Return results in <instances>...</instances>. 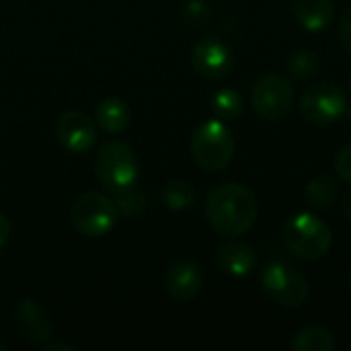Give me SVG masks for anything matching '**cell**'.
Instances as JSON below:
<instances>
[{"label":"cell","mask_w":351,"mask_h":351,"mask_svg":"<svg viewBox=\"0 0 351 351\" xmlns=\"http://www.w3.org/2000/svg\"><path fill=\"white\" fill-rule=\"evenodd\" d=\"M259 216L257 195L243 183H224L210 191L206 199V218L210 226L228 239L249 232Z\"/></svg>","instance_id":"obj_1"},{"label":"cell","mask_w":351,"mask_h":351,"mask_svg":"<svg viewBox=\"0 0 351 351\" xmlns=\"http://www.w3.org/2000/svg\"><path fill=\"white\" fill-rule=\"evenodd\" d=\"M288 251L302 261H317L325 257L333 245L331 228L315 214H294L282 230Z\"/></svg>","instance_id":"obj_2"},{"label":"cell","mask_w":351,"mask_h":351,"mask_svg":"<svg viewBox=\"0 0 351 351\" xmlns=\"http://www.w3.org/2000/svg\"><path fill=\"white\" fill-rule=\"evenodd\" d=\"M234 136L222 119H208L191 134V154L204 171L226 169L234 156Z\"/></svg>","instance_id":"obj_3"},{"label":"cell","mask_w":351,"mask_h":351,"mask_svg":"<svg viewBox=\"0 0 351 351\" xmlns=\"http://www.w3.org/2000/svg\"><path fill=\"white\" fill-rule=\"evenodd\" d=\"M95 175L99 183L113 193L134 187L140 175L136 152L130 144L117 140L101 144L95 156Z\"/></svg>","instance_id":"obj_4"},{"label":"cell","mask_w":351,"mask_h":351,"mask_svg":"<svg viewBox=\"0 0 351 351\" xmlns=\"http://www.w3.org/2000/svg\"><path fill=\"white\" fill-rule=\"evenodd\" d=\"M70 224L76 232L88 239L105 237L117 224L119 210L111 197L99 191H88L78 195L70 206Z\"/></svg>","instance_id":"obj_5"},{"label":"cell","mask_w":351,"mask_h":351,"mask_svg":"<svg viewBox=\"0 0 351 351\" xmlns=\"http://www.w3.org/2000/svg\"><path fill=\"white\" fill-rule=\"evenodd\" d=\"M261 288L267 298L288 308H298L308 298V284L304 276L284 261H274L263 269Z\"/></svg>","instance_id":"obj_6"},{"label":"cell","mask_w":351,"mask_h":351,"mask_svg":"<svg viewBox=\"0 0 351 351\" xmlns=\"http://www.w3.org/2000/svg\"><path fill=\"white\" fill-rule=\"evenodd\" d=\"M294 103V88L290 80L282 74L269 72L263 74L255 84L251 93V105L253 111L265 119V121H280L288 115Z\"/></svg>","instance_id":"obj_7"},{"label":"cell","mask_w":351,"mask_h":351,"mask_svg":"<svg viewBox=\"0 0 351 351\" xmlns=\"http://www.w3.org/2000/svg\"><path fill=\"white\" fill-rule=\"evenodd\" d=\"M300 115L311 123H333L348 111V99L343 90L331 82H321L306 88L298 103Z\"/></svg>","instance_id":"obj_8"},{"label":"cell","mask_w":351,"mask_h":351,"mask_svg":"<svg viewBox=\"0 0 351 351\" xmlns=\"http://www.w3.org/2000/svg\"><path fill=\"white\" fill-rule=\"evenodd\" d=\"M191 64L195 72L208 80H222L234 68V56L230 47L218 37H206L193 45Z\"/></svg>","instance_id":"obj_9"},{"label":"cell","mask_w":351,"mask_h":351,"mask_svg":"<svg viewBox=\"0 0 351 351\" xmlns=\"http://www.w3.org/2000/svg\"><path fill=\"white\" fill-rule=\"evenodd\" d=\"M56 134L60 144L72 154H84L97 142V125L82 111L62 113L56 123Z\"/></svg>","instance_id":"obj_10"},{"label":"cell","mask_w":351,"mask_h":351,"mask_svg":"<svg viewBox=\"0 0 351 351\" xmlns=\"http://www.w3.org/2000/svg\"><path fill=\"white\" fill-rule=\"evenodd\" d=\"M14 325L27 343L45 348L53 337V323L49 315L33 298H23L14 308Z\"/></svg>","instance_id":"obj_11"},{"label":"cell","mask_w":351,"mask_h":351,"mask_svg":"<svg viewBox=\"0 0 351 351\" xmlns=\"http://www.w3.org/2000/svg\"><path fill=\"white\" fill-rule=\"evenodd\" d=\"M204 288V274L193 261H175L165 271V290L179 302L193 300Z\"/></svg>","instance_id":"obj_12"},{"label":"cell","mask_w":351,"mask_h":351,"mask_svg":"<svg viewBox=\"0 0 351 351\" xmlns=\"http://www.w3.org/2000/svg\"><path fill=\"white\" fill-rule=\"evenodd\" d=\"M216 263L224 274L234 276V278H245L255 269L257 255H255V249L251 245L230 241V243H226V245H222L218 249Z\"/></svg>","instance_id":"obj_13"},{"label":"cell","mask_w":351,"mask_h":351,"mask_svg":"<svg viewBox=\"0 0 351 351\" xmlns=\"http://www.w3.org/2000/svg\"><path fill=\"white\" fill-rule=\"evenodd\" d=\"M292 10L296 21L313 33L327 29L335 16L333 0H292Z\"/></svg>","instance_id":"obj_14"},{"label":"cell","mask_w":351,"mask_h":351,"mask_svg":"<svg viewBox=\"0 0 351 351\" xmlns=\"http://www.w3.org/2000/svg\"><path fill=\"white\" fill-rule=\"evenodd\" d=\"M130 119H132V111L128 103L119 97H107L95 109V121L99 123V128H103L109 134L123 132Z\"/></svg>","instance_id":"obj_15"},{"label":"cell","mask_w":351,"mask_h":351,"mask_svg":"<svg viewBox=\"0 0 351 351\" xmlns=\"http://www.w3.org/2000/svg\"><path fill=\"white\" fill-rule=\"evenodd\" d=\"M290 348L294 351H333L337 348V341L327 327L308 325L294 335Z\"/></svg>","instance_id":"obj_16"},{"label":"cell","mask_w":351,"mask_h":351,"mask_svg":"<svg viewBox=\"0 0 351 351\" xmlns=\"http://www.w3.org/2000/svg\"><path fill=\"white\" fill-rule=\"evenodd\" d=\"M160 197L165 202V206L173 212H183L193 208L195 199H197V191L191 183L187 181H169L162 191Z\"/></svg>","instance_id":"obj_17"},{"label":"cell","mask_w":351,"mask_h":351,"mask_svg":"<svg viewBox=\"0 0 351 351\" xmlns=\"http://www.w3.org/2000/svg\"><path fill=\"white\" fill-rule=\"evenodd\" d=\"M304 195L311 202V206L319 208V210H327L331 208V204L337 199V183L333 177L329 175H321L315 177L313 181H308V185L304 187Z\"/></svg>","instance_id":"obj_18"},{"label":"cell","mask_w":351,"mask_h":351,"mask_svg":"<svg viewBox=\"0 0 351 351\" xmlns=\"http://www.w3.org/2000/svg\"><path fill=\"white\" fill-rule=\"evenodd\" d=\"M321 70V60L315 51H308V49H302V51H296L290 60H288V72L292 78L304 82V80H311L319 74Z\"/></svg>","instance_id":"obj_19"},{"label":"cell","mask_w":351,"mask_h":351,"mask_svg":"<svg viewBox=\"0 0 351 351\" xmlns=\"http://www.w3.org/2000/svg\"><path fill=\"white\" fill-rule=\"evenodd\" d=\"M212 109L218 119H234L243 113V97L234 88H222L212 97Z\"/></svg>","instance_id":"obj_20"},{"label":"cell","mask_w":351,"mask_h":351,"mask_svg":"<svg viewBox=\"0 0 351 351\" xmlns=\"http://www.w3.org/2000/svg\"><path fill=\"white\" fill-rule=\"evenodd\" d=\"M115 206H117V210L123 214V216H140L144 210H146V195L134 185V187H128V189H123V191H117L115 193Z\"/></svg>","instance_id":"obj_21"},{"label":"cell","mask_w":351,"mask_h":351,"mask_svg":"<svg viewBox=\"0 0 351 351\" xmlns=\"http://www.w3.org/2000/svg\"><path fill=\"white\" fill-rule=\"evenodd\" d=\"M212 8L206 0H189L183 8V16L189 25H202L210 19Z\"/></svg>","instance_id":"obj_22"},{"label":"cell","mask_w":351,"mask_h":351,"mask_svg":"<svg viewBox=\"0 0 351 351\" xmlns=\"http://www.w3.org/2000/svg\"><path fill=\"white\" fill-rule=\"evenodd\" d=\"M335 171L337 175L351 185V144L343 146L335 156Z\"/></svg>","instance_id":"obj_23"},{"label":"cell","mask_w":351,"mask_h":351,"mask_svg":"<svg viewBox=\"0 0 351 351\" xmlns=\"http://www.w3.org/2000/svg\"><path fill=\"white\" fill-rule=\"evenodd\" d=\"M339 39L351 53V6H348L339 16Z\"/></svg>","instance_id":"obj_24"},{"label":"cell","mask_w":351,"mask_h":351,"mask_svg":"<svg viewBox=\"0 0 351 351\" xmlns=\"http://www.w3.org/2000/svg\"><path fill=\"white\" fill-rule=\"evenodd\" d=\"M8 237H10V220L0 212V249L6 245Z\"/></svg>","instance_id":"obj_25"},{"label":"cell","mask_w":351,"mask_h":351,"mask_svg":"<svg viewBox=\"0 0 351 351\" xmlns=\"http://www.w3.org/2000/svg\"><path fill=\"white\" fill-rule=\"evenodd\" d=\"M45 350L47 351L49 350H74V348H72V346H64V343H51V341H49V343L45 346Z\"/></svg>","instance_id":"obj_26"},{"label":"cell","mask_w":351,"mask_h":351,"mask_svg":"<svg viewBox=\"0 0 351 351\" xmlns=\"http://www.w3.org/2000/svg\"><path fill=\"white\" fill-rule=\"evenodd\" d=\"M346 214H348V218L351 220V193L346 197Z\"/></svg>","instance_id":"obj_27"},{"label":"cell","mask_w":351,"mask_h":351,"mask_svg":"<svg viewBox=\"0 0 351 351\" xmlns=\"http://www.w3.org/2000/svg\"><path fill=\"white\" fill-rule=\"evenodd\" d=\"M348 119H350V123H351V109H348Z\"/></svg>","instance_id":"obj_28"},{"label":"cell","mask_w":351,"mask_h":351,"mask_svg":"<svg viewBox=\"0 0 351 351\" xmlns=\"http://www.w3.org/2000/svg\"><path fill=\"white\" fill-rule=\"evenodd\" d=\"M2 350H4V346H2V343H0V351H2Z\"/></svg>","instance_id":"obj_29"},{"label":"cell","mask_w":351,"mask_h":351,"mask_svg":"<svg viewBox=\"0 0 351 351\" xmlns=\"http://www.w3.org/2000/svg\"><path fill=\"white\" fill-rule=\"evenodd\" d=\"M350 90H351V78H350Z\"/></svg>","instance_id":"obj_30"},{"label":"cell","mask_w":351,"mask_h":351,"mask_svg":"<svg viewBox=\"0 0 351 351\" xmlns=\"http://www.w3.org/2000/svg\"><path fill=\"white\" fill-rule=\"evenodd\" d=\"M350 286H351V274H350Z\"/></svg>","instance_id":"obj_31"}]
</instances>
